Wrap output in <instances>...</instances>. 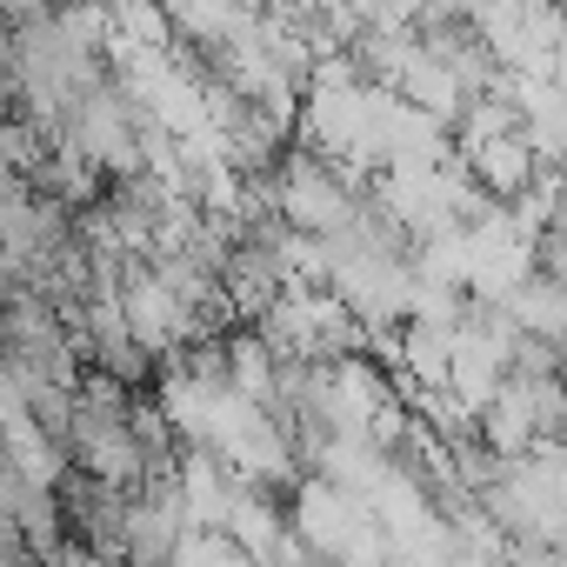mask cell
<instances>
[{
    "label": "cell",
    "instance_id": "cell-1",
    "mask_svg": "<svg viewBox=\"0 0 567 567\" xmlns=\"http://www.w3.org/2000/svg\"><path fill=\"white\" fill-rule=\"evenodd\" d=\"M507 315H514L527 334H540V341L567 348V280H554V274L527 267V274H520V288L507 295Z\"/></svg>",
    "mask_w": 567,
    "mask_h": 567
}]
</instances>
